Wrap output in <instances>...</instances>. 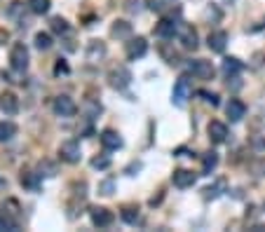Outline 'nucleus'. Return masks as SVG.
<instances>
[{
    "instance_id": "f257e3e1",
    "label": "nucleus",
    "mask_w": 265,
    "mask_h": 232,
    "mask_svg": "<svg viewBox=\"0 0 265 232\" xmlns=\"http://www.w3.org/2000/svg\"><path fill=\"white\" fill-rule=\"evenodd\" d=\"M190 92H193V77H190L188 73H183V75L176 80L174 89H171V101H174V106H178V108H181V106H186Z\"/></svg>"
},
{
    "instance_id": "f03ea898",
    "label": "nucleus",
    "mask_w": 265,
    "mask_h": 232,
    "mask_svg": "<svg viewBox=\"0 0 265 232\" xmlns=\"http://www.w3.org/2000/svg\"><path fill=\"white\" fill-rule=\"evenodd\" d=\"M10 66L14 68L17 73H24L28 68V47L24 43L12 45V50H10Z\"/></svg>"
},
{
    "instance_id": "7ed1b4c3",
    "label": "nucleus",
    "mask_w": 265,
    "mask_h": 232,
    "mask_svg": "<svg viewBox=\"0 0 265 232\" xmlns=\"http://www.w3.org/2000/svg\"><path fill=\"white\" fill-rule=\"evenodd\" d=\"M108 80H111V87L113 89L122 92V89H127L129 85H132V73H129V68L117 66V68H113V71L108 73Z\"/></svg>"
},
{
    "instance_id": "20e7f679",
    "label": "nucleus",
    "mask_w": 265,
    "mask_h": 232,
    "mask_svg": "<svg viewBox=\"0 0 265 232\" xmlns=\"http://www.w3.org/2000/svg\"><path fill=\"white\" fill-rule=\"evenodd\" d=\"M59 157L68 164H77V162L83 160V153H80V143L77 141H64L59 145Z\"/></svg>"
},
{
    "instance_id": "39448f33",
    "label": "nucleus",
    "mask_w": 265,
    "mask_h": 232,
    "mask_svg": "<svg viewBox=\"0 0 265 232\" xmlns=\"http://www.w3.org/2000/svg\"><path fill=\"white\" fill-rule=\"evenodd\" d=\"M52 108H54V113H56V115H61V117H73L77 113L75 101H73L71 96H66V94L56 96L54 103H52Z\"/></svg>"
},
{
    "instance_id": "423d86ee",
    "label": "nucleus",
    "mask_w": 265,
    "mask_h": 232,
    "mask_svg": "<svg viewBox=\"0 0 265 232\" xmlns=\"http://www.w3.org/2000/svg\"><path fill=\"white\" fill-rule=\"evenodd\" d=\"M188 71L195 77H199V80H211L214 77V66H211V61H205V59L188 61Z\"/></svg>"
},
{
    "instance_id": "0eeeda50",
    "label": "nucleus",
    "mask_w": 265,
    "mask_h": 232,
    "mask_svg": "<svg viewBox=\"0 0 265 232\" xmlns=\"http://www.w3.org/2000/svg\"><path fill=\"white\" fill-rule=\"evenodd\" d=\"M178 43H181L183 50H197V31L188 24H181L178 26Z\"/></svg>"
},
{
    "instance_id": "6e6552de",
    "label": "nucleus",
    "mask_w": 265,
    "mask_h": 232,
    "mask_svg": "<svg viewBox=\"0 0 265 232\" xmlns=\"http://www.w3.org/2000/svg\"><path fill=\"white\" fill-rule=\"evenodd\" d=\"M125 52H127L129 59H141V56H146V52H148V43H146V38H141V35L129 38L127 43H125Z\"/></svg>"
},
{
    "instance_id": "1a4fd4ad",
    "label": "nucleus",
    "mask_w": 265,
    "mask_h": 232,
    "mask_svg": "<svg viewBox=\"0 0 265 232\" xmlns=\"http://www.w3.org/2000/svg\"><path fill=\"white\" fill-rule=\"evenodd\" d=\"M178 26H181V22H174V17H165L155 26V35L157 38H174L178 33Z\"/></svg>"
},
{
    "instance_id": "9d476101",
    "label": "nucleus",
    "mask_w": 265,
    "mask_h": 232,
    "mask_svg": "<svg viewBox=\"0 0 265 232\" xmlns=\"http://www.w3.org/2000/svg\"><path fill=\"white\" fill-rule=\"evenodd\" d=\"M89 216H92V225L94 227H108L113 221H115L113 211L104 209V206H94V209L89 211Z\"/></svg>"
},
{
    "instance_id": "9b49d317",
    "label": "nucleus",
    "mask_w": 265,
    "mask_h": 232,
    "mask_svg": "<svg viewBox=\"0 0 265 232\" xmlns=\"http://www.w3.org/2000/svg\"><path fill=\"white\" fill-rule=\"evenodd\" d=\"M99 138H101V145H104L106 150H120L122 145H125L122 136L115 132V129H104V132L99 134Z\"/></svg>"
},
{
    "instance_id": "f8f14e48",
    "label": "nucleus",
    "mask_w": 265,
    "mask_h": 232,
    "mask_svg": "<svg viewBox=\"0 0 265 232\" xmlns=\"http://www.w3.org/2000/svg\"><path fill=\"white\" fill-rule=\"evenodd\" d=\"M171 181H174L176 188L186 190V188H193L195 181H197V176H195L193 172H188V169H176V172L171 174Z\"/></svg>"
},
{
    "instance_id": "ddd939ff",
    "label": "nucleus",
    "mask_w": 265,
    "mask_h": 232,
    "mask_svg": "<svg viewBox=\"0 0 265 232\" xmlns=\"http://www.w3.org/2000/svg\"><path fill=\"white\" fill-rule=\"evenodd\" d=\"M207 132H209V138L214 141V143H226L228 141V127L223 124V122H218V120H211L209 127H207Z\"/></svg>"
},
{
    "instance_id": "4468645a",
    "label": "nucleus",
    "mask_w": 265,
    "mask_h": 232,
    "mask_svg": "<svg viewBox=\"0 0 265 232\" xmlns=\"http://www.w3.org/2000/svg\"><path fill=\"white\" fill-rule=\"evenodd\" d=\"M0 111L5 115H17L19 113V99L12 92H3L0 94Z\"/></svg>"
},
{
    "instance_id": "2eb2a0df",
    "label": "nucleus",
    "mask_w": 265,
    "mask_h": 232,
    "mask_svg": "<svg viewBox=\"0 0 265 232\" xmlns=\"http://www.w3.org/2000/svg\"><path fill=\"white\" fill-rule=\"evenodd\" d=\"M207 45H209L211 52L221 54V52L226 50V45H228V33L226 31H211L209 38H207Z\"/></svg>"
},
{
    "instance_id": "dca6fc26",
    "label": "nucleus",
    "mask_w": 265,
    "mask_h": 232,
    "mask_svg": "<svg viewBox=\"0 0 265 232\" xmlns=\"http://www.w3.org/2000/svg\"><path fill=\"white\" fill-rule=\"evenodd\" d=\"M226 113H228V117H230V122H239L247 115V106L239 99H230V103L226 106Z\"/></svg>"
},
{
    "instance_id": "f3484780",
    "label": "nucleus",
    "mask_w": 265,
    "mask_h": 232,
    "mask_svg": "<svg viewBox=\"0 0 265 232\" xmlns=\"http://www.w3.org/2000/svg\"><path fill=\"white\" fill-rule=\"evenodd\" d=\"M111 35L113 38H120V40H129L132 38V24L127 22H115L111 28Z\"/></svg>"
},
{
    "instance_id": "a211bd4d",
    "label": "nucleus",
    "mask_w": 265,
    "mask_h": 232,
    "mask_svg": "<svg viewBox=\"0 0 265 232\" xmlns=\"http://www.w3.org/2000/svg\"><path fill=\"white\" fill-rule=\"evenodd\" d=\"M104 54H106V45L101 43V40H89V45H87V59L89 61H96V59H101Z\"/></svg>"
},
{
    "instance_id": "6ab92c4d",
    "label": "nucleus",
    "mask_w": 265,
    "mask_h": 232,
    "mask_svg": "<svg viewBox=\"0 0 265 232\" xmlns=\"http://www.w3.org/2000/svg\"><path fill=\"white\" fill-rule=\"evenodd\" d=\"M242 61H239V59H235V56H228V59H223V66H221V71L223 73H226V75L228 77H230V75H237V73L239 71H242Z\"/></svg>"
},
{
    "instance_id": "aec40b11",
    "label": "nucleus",
    "mask_w": 265,
    "mask_h": 232,
    "mask_svg": "<svg viewBox=\"0 0 265 232\" xmlns=\"http://www.w3.org/2000/svg\"><path fill=\"white\" fill-rule=\"evenodd\" d=\"M216 164H218V155H216L214 150H209V153L202 155V172H205V176H209V174L214 172Z\"/></svg>"
},
{
    "instance_id": "412c9836",
    "label": "nucleus",
    "mask_w": 265,
    "mask_h": 232,
    "mask_svg": "<svg viewBox=\"0 0 265 232\" xmlns=\"http://www.w3.org/2000/svg\"><path fill=\"white\" fill-rule=\"evenodd\" d=\"M40 174H35V172H24L22 174V185L24 188H28V190H38L40 188Z\"/></svg>"
},
{
    "instance_id": "4be33fe9",
    "label": "nucleus",
    "mask_w": 265,
    "mask_h": 232,
    "mask_svg": "<svg viewBox=\"0 0 265 232\" xmlns=\"http://www.w3.org/2000/svg\"><path fill=\"white\" fill-rule=\"evenodd\" d=\"M146 3H148V7L153 12H167V10H174V5H176L178 0H146Z\"/></svg>"
},
{
    "instance_id": "5701e85b",
    "label": "nucleus",
    "mask_w": 265,
    "mask_h": 232,
    "mask_svg": "<svg viewBox=\"0 0 265 232\" xmlns=\"http://www.w3.org/2000/svg\"><path fill=\"white\" fill-rule=\"evenodd\" d=\"M50 28L54 31L56 35H68V33H71V26H68V22H66V19H61V17H54V19H52V22H50Z\"/></svg>"
},
{
    "instance_id": "b1692460",
    "label": "nucleus",
    "mask_w": 265,
    "mask_h": 232,
    "mask_svg": "<svg viewBox=\"0 0 265 232\" xmlns=\"http://www.w3.org/2000/svg\"><path fill=\"white\" fill-rule=\"evenodd\" d=\"M52 7L50 0H28V10L33 12V14H47Z\"/></svg>"
},
{
    "instance_id": "393cba45",
    "label": "nucleus",
    "mask_w": 265,
    "mask_h": 232,
    "mask_svg": "<svg viewBox=\"0 0 265 232\" xmlns=\"http://www.w3.org/2000/svg\"><path fill=\"white\" fill-rule=\"evenodd\" d=\"M17 134V127H14V122H0V143H5L10 141L12 136Z\"/></svg>"
},
{
    "instance_id": "a878e982",
    "label": "nucleus",
    "mask_w": 265,
    "mask_h": 232,
    "mask_svg": "<svg viewBox=\"0 0 265 232\" xmlns=\"http://www.w3.org/2000/svg\"><path fill=\"white\" fill-rule=\"evenodd\" d=\"M122 221L129 223V225H136L138 223V206H125V209H122Z\"/></svg>"
},
{
    "instance_id": "bb28decb",
    "label": "nucleus",
    "mask_w": 265,
    "mask_h": 232,
    "mask_svg": "<svg viewBox=\"0 0 265 232\" xmlns=\"http://www.w3.org/2000/svg\"><path fill=\"white\" fill-rule=\"evenodd\" d=\"M35 47H38L40 52H47L52 47V35L50 33H43V31L35 33Z\"/></svg>"
},
{
    "instance_id": "cd10ccee",
    "label": "nucleus",
    "mask_w": 265,
    "mask_h": 232,
    "mask_svg": "<svg viewBox=\"0 0 265 232\" xmlns=\"http://www.w3.org/2000/svg\"><path fill=\"white\" fill-rule=\"evenodd\" d=\"M160 54L165 56V61L169 64V66H178V64H181L178 54H176V52H169V50H167V45H162V47H160Z\"/></svg>"
},
{
    "instance_id": "c85d7f7f",
    "label": "nucleus",
    "mask_w": 265,
    "mask_h": 232,
    "mask_svg": "<svg viewBox=\"0 0 265 232\" xmlns=\"http://www.w3.org/2000/svg\"><path fill=\"white\" fill-rule=\"evenodd\" d=\"M223 185H226V183H223V181H218V183H216V185H211V188H205V190H202V193H205V199H216V197H218V195H221Z\"/></svg>"
},
{
    "instance_id": "c756f323",
    "label": "nucleus",
    "mask_w": 265,
    "mask_h": 232,
    "mask_svg": "<svg viewBox=\"0 0 265 232\" xmlns=\"http://www.w3.org/2000/svg\"><path fill=\"white\" fill-rule=\"evenodd\" d=\"M89 164H92V169H108V166H111V157L99 155V157H94V160L89 162Z\"/></svg>"
},
{
    "instance_id": "7c9ffc66",
    "label": "nucleus",
    "mask_w": 265,
    "mask_h": 232,
    "mask_svg": "<svg viewBox=\"0 0 265 232\" xmlns=\"http://www.w3.org/2000/svg\"><path fill=\"white\" fill-rule=\"evenodd\" d=\"M251 174L254 176H265V157H258L256 162H251Z\"/></svg>"
},
{
    "instance_id": "2f4dec72",
    "label": "nucleus",
    "mask_w": 265,
    "mask_h": 232,
    "mask_svg": "<svg viewBox=\"0 0 265 232\" xmlns=\"http://www.w3.org/2000/svg\"><path fill=\"white\" fill-rule=\"evenodd\" d=\"M17 227H19L17 223H12L5 214H0V232H5V230H17Z\"/></svg>"
},
{
    "instance_id": "473e14b6",
    "label": "nucleus",
    "mask_w": 265,
    "mask_h": 232,
    "mask_svg": "<svg viewBox=\"0 0 265 232\" xmlns=\"http://www.w3.org/2000/svg\"><path fill=\"white\" fill-rule=\"evenodd\" d=\"M113 190H115V183L113 181H104V183H99V195H113Z\"/></svg>"
},
{
    "instance_id": "72a5a7b5",
    "label": "nucleus",
    "mask_w": 265,
    "mask_h": 232,
    "mask_svg": "<svg viewBox=\"0 0 265 232\" xmlns=\"http://www.w3.org/2000/svg\"><path fill=\"white\" fill-rule=\"evenodd\" d=\"M61 73H64V75L71 73V68H68V64L64 59H59V61H56V66H54V75H61Z\"/></svg>"
},
{
    "instance_id": "f704fd0d",
    "label": "nucleus",
    "mask_w": 265,
    "mask_h": 232,
    "mask_svg": "<svg viewBox=\"0 0 265 232\" xmlns=\"http://www.w3.org/2000/svg\"><path fill=\"white\" fill-rule=\"evenodd\" d=\"M199 96H202V99L207 101V103H211L216 108V106H218V94H211V92H197Z\"/></svg>"
},
{
    "instance_id": "c9c22d12",
    "label": "nucleus",
    "mask_w": 265,
    "mask_h": 232,
    "mask_svg": "<svg viewBox=\"0 0 265 232\" xmlns=\"http://www.w3.org/2000/svg\"><path fill=\"white\" fill-rule=\"evenodd\" d=\"M7 38H10V33H7L5 28H0V45H5V43H7Z\"/></svg>"
},
{
    "instance_id": "e433bc0d",
    "label": "nucleus",
    "mask_w": 265,
    "mask_h": 232,
    "mask_svg": "<svg viewBox=\"0 0 265 232\" xmlns=\"http://www.w3.org/2000/svg\"><path fill=\"white\" fill-rule=\"evenodd\" d=\"M188 153H190L188 148H176V150H174V155H176V157H183V155H188Z\"/></svg>"
}]
</instances>
